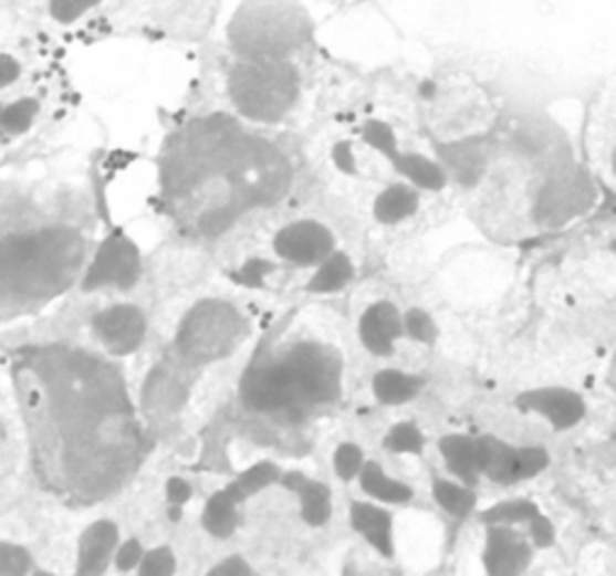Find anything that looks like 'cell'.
<instances>
[{
  "instance_id": "6da1fadb",
  "label": "cell",
  "mask_w": 616,
  "mask_h": 576,
  "mask_svg": "<svg viewBox=\"0 0 616 576\" xmlns=\"http://www.w3.org/2000/svg\"><path fill=\"white\" fill-rule=\"evenodd\" d=\"M44 394L50 396L52 434L64 444L69 484L106 491L130 472L137 454V432L121 376L101 367L98 359L60 355L42 359Z\"/></svg>"
},
{
  "instance_id": "7a4b0ae2",
  "label": "cell",
  "mask_w": 616,
  "mask_h": 576,
  "mask_svg": "<svg viewBox=\"0 0 616 576\" xmlns=\"http://www.w3.org/2000/svg\"><path fill=\"white\" fill-rule=\"evenodd\" d=\"M84 244L69 230H42L3 240V286L25 296L66 289L76 274Z\"/></svg>"
},
{
  "instance_id": "3957f363",
  "label": "cell",
  "mask_w": 616,
  "mask_h": 576,
  "mask_svg": "<svg viewBox=\"0 0 616 576\" xmlns=\"http://www.w3.org/2000/svg\"><path fill=\"white\" fill-rule=\"evenodd\" d=\"M236 108L258 123H276L299 98V74L284 59H248L228 78Z\"/></svg>"
},
{
  "instance_id": "277c9868",
  "label": "cell",
  "mask_w": 616,
  "mask_h": 576,
  "mask_svg": "<svg viewBox=\"0 0 616 576\" xmlns=\"http://www.w3.org/2000/svg\"><path fill=\"white\" fill-rule=\"evenodd\" d=\"M248 335V323L226 301H201L181 321L177 347L191 364L216 362L228 357Z\"/></svg>"
},
{
  "instance_id": "5b68a950",
  "label": "cell",
  "mask_w": 616,
  "mask_h": 576,
  "mask_svg": "<svg viewBox=\"0 0 616 576\" xmlns=\"http://www.w3.org/2000/svg\"><path fill=\"white\" fill-rule=\"evenodd\" d=\"M301 15L284 6H246L230 25L238 52L250 59H282L301 40Z\"/></svg>"
},
{
  "instance_id": "8992f818",
  "label": "cell",
  "mask_w": 616,
  "mask_h": 576,
  "mask_svg": "<svg viewBox=\"0 0 616 576\" xmlns=\"http://www.w3.org/2000/svg\"><path fill=\"white\" fill-rule=\"evenodd\" d=\"M284 364L304 404H333L341 396V357L321 343H299Z\"/></svg>"
},
{
  "instance_id": "52a82bcc",
  "label": "cell",
  "mask_w": 616,
  "mask_h": 576,
  "mask_svg": "<svg viewBox=\"0 0 616 576\" xmlns=\"http://www.w3.org/2000/svg\"><path fill=\"white\" fill-rule=\"evenodd\" d=\"M240 398L258 413H276V410L304 404L284 359L252 362L240 379Z\"/></svg>"
},
{
  "instance_id": "ba28073f",
  "label": "cell",
  "mask_w": 616,
  "mask_h": 576,
  "mask_svg": "<svg viewBox=\"0 0 616 576\" xmlns=\"http://www.w3.org/2000/svg\"><path fill=\"white\" fill-rule=\"evenodd\" d=\"M139 272H143V260L133 240H127L123 232H113L111 238L103 240L96 256L84 276V289L93 291L101 286H118L130 289L137 284Z\"/></svg>"
},
{
  "instance_id": "9c48e42d",
  "label": "cell",
  "mask_w": 616,
  "mask_h": 576,
  "mask_svg": "<svg viewBox=\"0 0 616 576\" xmlns=\"http://www.w3.org/2000/svg\"><path fill=\"white\" fill-rule=\"evenodd\" d=\"M333 234L316 220H299L276 232L274 252L292 264H323L333 252Z\"/></svg>"
},
{
  "instance_id": "30bf717a",
  "label": "cell",
  "mask_w": 616,
  "mask_h": 576,
  "mask_svg": "<svg viewBox=\"0 0 616 576\" xmlns=\"http://www.w3.org/2000/svg\"><path fill=\"white\" fill-rule=\"evenodd\" d=\"M93 331L111 355L125 357L139 347L147 331L143 311L135 305H113V308L93 317Z\"/></svg>"
},
{
  "instance_id": "8fae6325",
  "label": "cell",
  "mask_w": 616,
  "mask_h": 576,
  "mask_svg": "<svg viewBox=\"0 0 616 576\" xmlns=\"http://www.w3.org/2000/svg\"><path fill=\"white\" fill-rule=\"evenodd\" d=\"M531 547L511 527L494 525L487 533L484 567L490 576H519L529 567Z\"/></svg>"
},
{
  "instance_id": "7c38bea8",
  "label": "cell",
  "mask_w": 616,
  "mask_h": 576,
  "mask_svg": "<svg viewBox=\"0 0 616 576\" xmlns=\"http://www.w3.org/2000/svg\"><path fill=\"white\" fill-rule=\"evenodd\" d=\"M404 317L397 305L389 301L372 303L359 317V337L372 355L387 357L394 352V343L404 335Z\"/></svg>"
},
{
  "instance_id": "4fadbf2b",
  "label": "cell",
  "mask_w": 616,
  "mask_h": 576,
  "mask_svg": "<svg viewBox=\"0 0 616 576\" xmlns=\"http://www.w3.org/2000/svg\"><path fill=\"white\" fill-rule=\"evenodd\" d=\"M519 406L524 410H536L557 430L577 426L585 416V401L567 389H536L519 396Z\"/></svg>"
},
{
  "instance_id": "5bb4252c",
  "label": "cell",
  "mask_w": 616,
  "mask_h": 576,
  "mask_svg": "<svg viewBox=\"0 0 616 576\" xmlns=\"http://www.w3.org/2000/svg\"><path fill=\"white\" fill-rule=\"evenodd\" d=\"M592 201L589 184L583 179H563L553 181L543 188L539 198L536 218L541 222H563L573 218L580 210H585Z\"/></svg>"
},
{
  "instance_id": "9a60e30c",
  "label": "cell",
  "mask_w": 616,
  "mask_h": 576,
  "mask_svg": "<svg viewBox=\"0 0 616 576\" xmlns=\"http://www.w3.org/2000/svg\"><path fill=\"white\" fill-rule=\"evenodd\" d=\"M118 545V527L111 521H98L88 525L79 540L76 576H101Z\"/></svg>"
},
{
  "instance_id": "2e32d148",
  "label": "cell",
  "mask_w": 616,
  "mask_h": 576,
  "mask_svg": "<svg viewBox=\"0 0 616 576\" xmlns=\"http://www.w3.org/2000/svg\"><path fill=\"white\" fill-rule=\"evenodd\" d=\"M282 484L299 493L301 515L309 525H323L331 519V491L321 481H311L299 472H289L282 476Z\"/></svg>"
},
{
  "instance_id": "e0dca14e",
  "label": "cell",
  "mask_w": 616,
  "mask_h": 576,
  "mask_svg": "<svg viewBox=\"0 0 616 576\" xmlns=\"http://www.w3.org/2000/svg\"><path fill=\"white\" fill-rule=\"evenodd\" d=\"M478 469L497 484H514L516 481V450L497 438L474 440Z\"/></svg>"
},
{
  "instance_id": "ac0fdd59",
  "label": "cell",
  "mask_w": 616,
  "mask_h": 576,
  "mask_svg": "<svg viewBox=\"0 0 616 576\" xmlns=\"http://www.w3.org/2000/svg\"><path fill=\"white\" fill-rule=\"evenodd\" d=\"M351 521L357 533L367 537V543L382 552L385 557L394 555V540H391V515L387 511L377 509L372 503H353L351 505Z\"/></svg>"
},
{
  "instance_id": "d6986e66",
  "label": "cell",
  "mask_w": 616,
  "mask_h": 576,
  "mask_svg": "<svg viewBox=\"0 0 616 576\" xmlns=\"http://www.w3.org/2000/svg\"><path fill=\"white\" fill-rule=\"evenodd\" d=\"M438 157L462 186H472L484 171V151L474 139H460L452 145H438Z\"/></svg>"
},
{
  "instance_id": "ffe728a7",
  "label": "cell",
  "mask_w": 616,
  "mask_h": 576,
  "mask_svg": "<svg viewBox=\"0 0 616 576\" xmlns=\"http://www.w3.org/2000/svg\"><path fill=\"white\" fill-rule=\"evenodd\" d=\"M416 208H418L416 188L406 184H394L377 196L375 218L379 222H385V226H394V222L411 218L416 213Z\"/></svg>"
},
{
  "instance_id": "44dd1931",
  "label": "cell",
  "mask_w": 616,
  "mask_h": 576,
  "mask_svg": "<svg viewBox=\"0 0 616 576\" xmlns=\"http://www.w3.org/2000/svg\"><path fill=\"white\" fill-rule=\"evenodd\" d=\"M424 381L418 379V376L411 374H404L397 369H385L375 376V381H372V389H375L377 401L387 404V406H401L406 401H411V398L421 391Z\"/></svg>"
},
{
  "instance_id": "7402d4cb",
  "label": "cell",
  "mask_w": 616,
  "mask_h": 576,
  "mask_svg": "<svg viewBox=\"0 0 616 576\" xmlns=\"http://www.w3.org/2000/svg\"><path fill=\"white\" fill-rule=\"evenodd\" d=\"M440 454H443L450 474L472 484L474 474L480 472L478 454H474V440H470L468 434H448V438L440 440Z\"/></svg>"
},
{
  "instance_id": "603a6c76",
  "label": "cell",
  "mask_w": 616,
  "mask_h": 576,
  "mask_svg": "<svg viewBox=\"0 0 616 576\" xmlns=\"http://www.w3.org/2000/svg\"><path fill=\"white\" fill-rule=\"evenodd\" d=\"M394 169L404 174L411 186L426 188V191H440L448 181L446 169L424 155H399L397 161H394Z\"/></svg>"
},
{
  "instance_id": "cb8c5ba5",
  "label": "cell",
  "mask_w": 616,
  "mask_h": 576,
  "mask_svg": "<svg viewBox=\"0 0 616 576\" xmlns=\"http://www.w3.org/2000/svg\"><path fill=\"white\" fill-rule=\"evenodd\" d=\"M359 486H363L365 493H369L372 499L377 501H385V503H406L411 496L414 491L401 484V481L387 476L382 472V467L375 462H367L363 474H359Z\"/></svg>"
},
{
  "instance_id": "d4e9b609",
  "label": "cell",
  "mask_w": 616,
  "mask_h": 576,
  "mask_svg": "<svg viewBox=\"0 0 616 576\" xmlns=\"http://www.w3.org/2000/svg\"><path fill=\"white\" fill-rule=\"evenodd\" d=\"M238 525H240L238 503L228 496L226 489L213 493V496L208 499L206 511H203L206 531L213 537H230L238 531Z\"/></svg>"
},
{
  "instance_id": "484cf974",
  "label": "cell",
  "mask_w": 616,
  "mask_h": 576,
  "mask_svg": "<svg viewBox=\"0 0 616 576\" xmlns=\"http://www.w3.org/2000/svg\"><path fill=\"white\" fill-rule=\"evenodd\" d=\"M276 481H282V472H279V467L272 462H260V464L246 469V472H242L236 481H230V484L226 486V493L240 505L242 501L254 496L258 491L276 484Z\"/></svg>"
},
{
  "instance_id": "4316f807",
  "label": "cell",
  "mask_w": 616,
  "mask_h": 576,
  "mask_svg": "<svg viewBox=\"0 0 616 576\" xmlns=\"http://www.w3.org/2000/svg\"><path fill=\"white\" fill-rule=\"evenodd\" d=\"M355 274V266L351 262V256L343 254V252H335L331 254L328 260H325L319 272L313 274V279L309 281V291L311 293H333V291H341L347 284H351V279Z\"/></svg>"
},
{
  "instance_id": "83f0119b",
  "label": "cell",
  "mask_w": 616,
  "mask_h": 576,
  "mask_svg": "<svg viewBox=\"0 0 616 576\" xmlns=\"http://www.w3.org/2000/svg\"><path fill=\"white\" fill-rule=\"evenodd\" d=\"M434 496L450 515H458V519H464V515L474 509V501H478L470 489L452 484V481H446V479L436 481Z\"/></svg>"
},
{
  "instance_id": "f1b7e54d",
  "label": "cell",
  "mask_w": 616,
  "mask_h": 576,
  "mask_svg": "<svg viewBox=\"0 0 616 576\" xmlns=\"http://www.w3.org/2000/svg\"><path fill=\"white\" fill-rule=\"evenodd\" d=\"M539 515L536 503L531 501H504L497 503L492 509H487L482 513V521L487 525H514V523H524V521H533Z\"/></svg>"
},
{
  "instance_id": "f546056e",
  "label": "cell",
  "mask_w": 616,
  "mask_h": 576,
  "mask_svg": "<svg viewBox=\"0 0 616 576\" xmlns=\"http://www.w3.org/2000/svg\"><path fill=\"white\" fill-rule=\"evenodd\" d=\"M385 447L389 452H397V454H421L424 434L414 422H399V426H394L389 430Z\"/></svg>"
},
{
  "instance_id": "4dcf8cb0",
  "label": "cell",
  "mask_w": 616,
  "mask_h": 576,
  "mask_svg": "<svg viewBox=\"0 0 616 576\" xmlns=\"http://www.w3.org/2000/svg\"><path fill=\"white\" fill-rule=\"evenodd\" d=\"M174 384L167 374H161V369H157L153 376H149L147 384V408H159V410H171L181 406V394H171Z\"/></svg>"
},
{
  "instance_id": "1f68e13d",
  "label": "cell",
  "mask_w": 616,
  "mask_h": 576,
  "mask_svg": "<svg viewBox=\"0 0 616 576\" xmlns=\"http://www.w3.org/2000/svg\"><path fill=\"white\" fill-rule=\"evenodd\" d=\"M363 139L369 147H375L377 151H382V155H385L391 164L397 161V157L401 155V151L397 149V135H394V130L387 123L369 121L365 125V130H363Z\"/></svg>"
},
{
  "instance_id": "d6a6232c",
  "label": "cell",
  "mask_w": 616,
  "mask_h": 576,
  "mask_svg": "<svg viewBox=\"0 0 616 576\" xmlns=\"http://www.w3.org/2000/svg\"><path fill=\"white\" fill-rule=\"evenodd\" d=\"M365 464L367 462H365L363 450H359V447L353 442H345L338 447V450H335L333 467H335V474H338L343 481H353L357 474H363Z\"/></svg>"
},
{
  "instance_id": "836d02e7",
  "label": "cell",
  "mask_w": 616,
  "mask_h": 576,
  "mask_svg": "<svg viewBox=\"0 0 616 576\" xmlns=\"http://www.w3.org/2000/svg\"><path fill=\"white\" fill-rule=\"evenodd\" d=\"M40 111V103L34 98H22L10 103L8 108H3V127L8 133H25L32 125L34 115Z\"/></svg>"
},
{
  "instance_id": "e575fe53",
  "label": "cell",
  "mask_w": 616,
  "mask_h": 576,
  "mask_svg": "<svg viewBox=\"0 0 616 576\" xmlns=\"http://www.w3.org/2000/svg\"><path fill=\"white\" fill-rule=\"evenodd\" d=\"M32 567V557L25 547L3 543L0 547V576H28Z\"/></svg>"
},
{
  "instance_id": "d590c367",
  "label": "cell",
  "mask_w": 616,
  "mask_h": 576,
  "mask_svg": "<svg viewBox=\"0 0 616 576\" xmlns=\"http://www.w3.org/2000/svg\"><path fill=\"white\" fill-rule=\"evenodd\" d=\"M404 331L424 345H434L436 337H438V327L434 323V317L424 313V311H418V308H411L409 313L404 315Z\"/></svg>"
},
{
  "instance_id": "8d00e7d4",
  "label": "cell",
  "mask_w": 616,
  "mask_h": 576,
  "mask_svg": "<svg viewBox=\"0 0 616 576\" xmlns=\"http://www.w3.org/2000/svg\"><path fill=\"white\" fill-rule=\"evenodd\" d=\"M549 467V452L541 447H521L516 450V481L541 474Z\"/></svg>"
},
{
  "instance_id": "74e56055",
  "label": "cell",
  "mask_w": 616,
  "mask_h": 576,
  "mask_svg": "<svg viewBox=\"0 0 616 576\" xmlns=\"http://www.w3.org/2000/svg\"><path fill=\"white\" fill-rule=\"evenodd\" d=\"M177 562H174V552L169 547H157L147 552L145 559L139 562V576H171Z\"/></svg>"
},
{
  "instance_id": "f35d334b",
  "label": "cell",
  "mask_w": 616,
  "mask_h": 576,
  "mask_svg": "<svg viewBox=\"0 0 616 576\" xmlns=\"http://www.w3.org/2000/svg\"><path fill=\"white\" fill-rule=\"evenodd\" d=\"M96 6H98V0H52L50 13L54 20H60L66 25V22L79 20L86 13V10L96 8Z\"/></svg>"
},
{
  "instance_id": "ab89813d",
  "label": "cell",
  "mask_w": 616,
  "mask_h": 576,
  "mask_svg": "<svg viewBox=\"0 0 616 576\" xmlns=\"http://www.w3.org/2000/svg\"><path fill=\"white\" fill-rule=\"evenodd\" d=\"M143 559H145L143 545H139V540L133 537V540H127V543H123V547L118 549V555H115V567H118L121 572H130Z\"/></svg>"
},
{
  "instance_id": "60d3db41",
  "label": "cell",
  "mask_w": 616,
  "mask_h": 576,
  "mask_svg": "<svg viewBox=\"0 0 616 576\" xmlns=\"http://www.w3.org/2000/svg\"><path fill=\"white\" fill-rule=\"evenodd\" d=\"M272 264L270 262H260V260H252L248 262L246 266L240 269V272L236 274V279L240 281V284H246V286H260L262 284V279L272 272Z\"/></svg>"
},
{
  "instance_id": "b9f144b4",
  "label": "cell",
  "mask_w": 616,
  "mask_h": 576,
  "mask_svg": "<svg viewBox=\"0 0 616 576\" xmlns=\"http://www.w3.org/2000/svg\"><path fill=\"white\" fill-rule=\"evenodd\" d=\"M531 540L536 547H551L553 540H555V531H553V523L545 519V515H536V519L531 521Z\"/></svg>"
},
{
  "instance_id": "7bdbcfd3",
  "label": "cell",
  "mask_w": 616,
  "mask_h": 576,
  "mask_svg": "<svg viewBox=\"0 0 616 576\" xmlns=\"http://www.w3.org/2000/svg\"><path fill=\"white\" fill-rule=\"evenodd\" d=\"M167 499H169L171 505H179V509H181V505L191 499V486L186 484L184 479L171 476L167 481Z\"/></svg>"
},
{
  "instance_id": "ee69618b",
  "label": "cell",
  "mask_w": 616,
  "mask_h": 576,
  "mask_svg": "<svg viewBox=\"0 0 616 576\" xmlns=\"http://www.w3.org/2000/svg\"><path fill=\"white\" fill-rule=\"evenodd\" d=\"M333 161H335V167H338L345 174H353L355 171V157H353L351 143H338V145H335Z\"/></svg>"
},
{
  "instance_id": "f6af8a7d",
  "label": "cell",
  "mask_w": 616,
  "mask_h": 576,
  "mask_svg": "<svg viewBox=\"0 0 616 576\" xmlns=\"http://www.w3.org/2000/svg\"><path fill=\"white\" fill-rule=\"evenodd\" d=\"M20 76V64L10 54H0V86H10Z\"/></svg>"
},
{
  "instance_id": "bcb514c9",
  "label": "cell",
  "mask_w": 616,
  "mask_h": 576,
  "mask_svg": "<svg viewBox=\"0 0 616 576\" xmlns=\"http://www.w3.org/2000/svg\"><path fill=\"white\" fill-rule=\"evenodd\" d=\"M612 167H614V171H616V147H614V151H612Z\"/></svg>"
},
{
  "instance_id": "7dc6e473",
  "label": "cell",
  "mask_w": 616,
  "mask_h": 576,
  "mask_svg": "<svg viewBox=\"0 0 616 576\" xmlns=\"http://www.w3.org/2000/svg\"><path fill=\"white\" fill-rule=\"evenodd\" d=\"M208 576H223V574H220V569H218V567H216V569H213V572H211V574H208Z\"/></svg>"
},
{
  "instance_id": "c3c4849f",
  "label": "cell",
  "mask_w": 616,
  "mask_h": 576,
  "mask_svg": "<svg viewBox=\"0 0 616 576\" xmlns=\"http://www.w3.org/2000/svg\"><path fill=\"white\" fill-rule=\"evenodd\" d=\"M34 576H54V574H50V572H38Z\"/></svg>"
},
{
  "instance_id": "681fc988",
  "label": "cell",
  "mask_w": 616,
  "mask_h": 576,
  "mask_svg": "<svg viewBox=\"0 0 616 576\" xmlns=\"http://www.w3.org/2000/svg\"><path fill=\"white\" fill-rule=\"evenodd\" d=\"M612 250H614V252H616V242H614V244H612Z\"/></svg>"
},
{
  "instance_id": "f907efd6",
  "label": "cell",
  "mask_w": 616,
  "mask_h": 576,
  "mask_svg": "<svg viewBox=\"0 0 616 576\" xmlns=\"http://www.w3.org/2000/svg\"><path fill=\"white\" fill-rule=\"evenodd\" d=\"M252 576H254V574H252Z\"/></svg>"
}]
</instances>
